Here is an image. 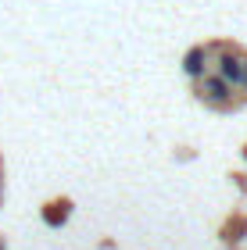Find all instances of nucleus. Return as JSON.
Masks as SVG:
<instances>
[{
	"label": "nucleus",
	"instance_id": "obj_1",
	"mask_svg": "<svg viewBox=\"0 0 247 250\" xmlns=\"http://www.w3.org/2000/svg\"><path fill=\"white\" fill-rule=\"evenodd\" d=\"M222 79L233 83V86H247V61L226 54V58H222Z\"/></svg>",
	"mask_w": 247,
	"mask_h": 250
},
{
	"label": "nucleus",
	"instance_id": "obj_2",
	"mask_svg": "<svg viewBox=\"0 0 247 250\" xmlns=\"http://www.w3.org/2000/svg\"><path fill=\"white\" fill-rule=\"evenodd\" d=\"M65 218H68V204H50V211H47V222H50V225H61Z\"/></svg>",
	"mask_w": 247,
	"mask_h": 250
},
{
	"label": "nucleus",
	"instance_id": "obj_3",
	"mask_svg": "<svg viewBox=\"0 0 247 250\" xmlns=\"http://www.w3.org/2000/svg\"><path fill=\"white\" fill-rule=\"evenodd\" d=\"M201 58H204L201 50H194V54L186 58V72H190V75H197V72H201Z\"/></svg>",
	"mask_w": 247,
	"mask_h": 250
},
{
	"label": "nucleus",
	"instance_id": "obj_4",
	"mask_svg": "<svg viewBox=\"0 0 247 250\" xmlns=\"http://www.w3.org/2000/svg\"><path fill=\"white\" fill-rule=\"evenodd\" d=\"M208 93L222 100V97H226V86H222V83H208Z\"/></svg>",
	"mask_w": 247,
	"mask_h": 250
},
{
	"label": "nucleus",
	"instance_id": "obj_5",
	"mask_svg": "<svg viewBox=\"0 0 247 250\" xmlns=\"http://www.w3.org/2000/svg\"><path fill=\"white\" fill-rule=\"evenodd\" d=\"M0 250H4V247H0Z\"/></svg>",
	"mask_w": 247,
	"mask_h": 250
}]
</instances>
